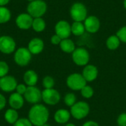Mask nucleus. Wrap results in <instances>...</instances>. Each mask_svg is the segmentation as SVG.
I'll list each match as a JSON object with an SVG mask.
<instances>
[{"instance_id": "1", "label": "nucleus", "mask_w": 126, "mask_h": 126, "mask_svg": "<svg viewBox=\"0 0 126 126\" xmlns=\"http://www.w3.org/2000/svg\"><path fill=\"white\" fill-rule=\"evenodd\" d=\"M49 118V111L43 104L33 105L28 112V119L33 126H41L47 123Z\"/></svg>"}, {"instance_id": "2", "label": "nucleus", "mask_w": 126, "mask_h": 126, "mask_svg": "<svg viewBox=\"0 0 126 126\" xmlns=\"http://www.w3.org/2000/svg\"><path fill=\"white\" fill-rule=\"evenodd\" d=\"M71 116L75 120H83L86 118L90 112V106L85 101H77L70 108Z\"/></svg>"}, {"instance_id": "3", "label": "nucleus", "mask_w": 126, "mask_h": 126, "mask_svg": "<svg viewBox=\"0 0 126 126\" xmlns=\"http://www.w3.org/2000/svg\"><path fill=\"white\" fill-rule=\"evenodd\" d=\"M47 10V5L43 0H34L29 3L27 7V13L33 18L43 16Z\"/></svg>"}, {"instance_id": "4", "label": "nucleus", "mask_w": 126, "mask_h": 126, "mask_svg": "<svg viewBox=\"0 0 126 126\" xmlns=\"http://www.w3.org/2000/svg\"><path fill=\"white\" fill-rule=\"evenodd\" d=\"M86 80L82 74L75 72L69 75L66 78V86L72 91H80L86 85Z\"/></svg>"}, {"instance_id": "5", "label": "nucleus", "mask_w": 126, "mask_h": 126, "mask_svg": "<svg viewBox=\"0 0 126 126\" xmlns=\"http://www.w3.org/2000/svg\"><path fill=\"white\" fill-rule=\"evenodd\" d=\"M32 59V54L26 47H19L14 52V62L19 66H27Z\"/></svg>"}, {"instance_id": "6", "label": "nucleus", "mask_w": 126, "mask_h": 126, "mask_svg": "<svg viewBox=\"0 0 126 126\" xmlns=\"http://www.w3.org/2000/svg\"><path fill=\"white\" fill-rule=\"evenodd\" d=\"M72 58L73 62L80 66H86L90 60V55L89 51L83 47H78L72 53Z\"/></svg>"}, {"instance_id": "7", "label": "nucleus", "mask_w": 126, "mask_h": 126, "mask_svg": "<svg viewBox=\"0 0 126 126\" xmlns=\"http://www.w3.org/2000/svg\"><path fill=\"white\" fill-rule=\"evenodd\" d=\"M70 16L74 21L83 22L87 18V9L83 3L76 2L70 8Z\"/></svg>"}, {"instance_id": "8", "label": "nucleus", "mask_w": 126, "mask_h": 126, "mask_svg": "<svg viewBox=\"0 0 126 126\" xmlns=\"http://www.w3.org/2000/svg\"><path fill=\"white\" fill-rule=\"evenodd\" d=\"M61 94L59 92L52 89H44L42 91V101L48 106H55L61 100Z\"/></svg>"}, {"instance_id": "9", "label": "nucleus", "mask_w": 126, "mask_h": 126, "mask_svg": "<svg viewBox=\"0 0 126 126\" xmlns=\"http://www.w3.org/2000/svg\"><path fill=\"white\" fill-rule=\"evenodd\" d=\"M24 100L32 105L40 103L42 100V91H41L38 87L35 86H27V91L24 94Z\"/></svg>"}, {"instance_id": "10", "label": "nucleus", "mask_w": 126, "mask_h": 126, "mask_svg": "<svg viewBox=\"0 0 126 126\" xmlns=\"http://www.w3.org/2000/svg\"><path fill=\"white\" fill-rule=\"evenodd\" d=\"M15 40L9 35H2L0 37V52L5 55H10L16 49Z\"/></svg>"}, {"instance_id": "11", "label": "nucleus", "mask_w": 126, "mask_h": 126, "mask_svg": "<svg viewBox=\"0 0 126 126\" xmlns=\"http://www.w3.org/2000/svg\"><path fill=\"white\" fill-rule=\"evenodd\" d=\"M18 85L17 80L12 75H6L0 78V89L6 93L13 92Z\"/></svg>"}, {"instance_id": "12", "label": "nucleus", "mask_w": 126, "mask_h": 126, "mask_svg": "<svg viewBox=\"0 0 126 126\" xmlns=\"http://www.w3.org/2000/svg\"><path fill=\"white\" fill-rule=\"evenodd\" d=\"M55 34L58 35L62 40L69 38V37L72 33L71 25L66 21L64 20L59 21L55 24Z\"/></svg>"}, {"instance_id": "13", "label": "nucleus", "mask_w": 126, "mask_h": 126, "mask_svg": "<svg viewBox=\"0 0 126 126\" xmlns=\"http://www.w3.org/2000/svg\"><path fill=\"white\" fill-rule=\"evenodd\" d=\"M81 74L86 82H93L97 78L99 72L96 66L92 64H87L83 69Z\"/></svg>"}, {"instance_id": "14", "label": "nucleus", "mask_w": 126, "mask_h": 126, "mask_svg": "<svg viewBox=\"0 0 126 126\" xmlns=\"http://www.w3.org/2000/svg\"><path fill=\"white\" fill-rule=\"evenodd\" d=\"M33 18L28 13H21L16 19L17 27L21 30H28L32 27Z\"/></svg>"}, {"instance_id": "15", "label": "nucleus", "mask_w": 126, "mask_h": 126, "mask_svg": "<svg viewBox=\"0 0 126 126\" xmlns=\"http://www.w3.org/2000/svg\"><path fill=\"white\" fill-rule=\"evenodd\" d=\"M85 29L87 32L90 33L97 32L100 27V22L97 17L95 16H89L84 21Z\"/></svg>"}, {"instance_id": "16", "label": "nucleus", "mask_w": 126, "mask_h": 126, "mask_svg": "<svg viewBox=\"0 0 126 126\" xmlns=\"http://www.w3.org/2000/svg\"><path fill=\"white\" fill-rule=\"evenodd\" d=\"M24 101L25 100H24V96L15 92H12V94L10 95L7 103L11 109H16L18 111L24 106Z\"/></svg>"}, {"instance_id": "17", "label": "nucleus", "mask_w": 126, "mask_h": 126, "mask_svg": "<svg viewBox=\"0 0 126 126\" xmlns=\"http://www.w3.org/2000/svg\"><path fill=\"white\" fill-rule=\"evenodd\" d=\"M44 48V43L42 39L39 38H34L31 39L28 44L27 49L32 55L40 54Z\"/></svg>"}, {"instance_id": "18", "label": "nucleus", "mask_w": 126, "mask_h": 126, "mask_svg": "<svg viewBox=\"0 0 126 126\" xmlns=\"http://www.w3.org/2000/svg\"><path fill=\"white\" fill-rule=\"evenodd\" d=\"M70 111L64 109H58L54 114V120L58 124H66L70 120Z\"/></svg>"}, {"instance_id": "19", "label": "nucleus", "mask_w": 126, "mask_h": 126, "mask_svg": "<svg viewBox=\"0 0 126 126\" xmlns=\"http://www.w3.org/2000/svg\"><path fill=\"white\" fill-rule=\"evenodd\" d=\"M24 83L27 86H35L38 81V75L32 69L27 70L23 75Z\"/></svg>"}, {"instance_id": "20", "label": "nucleus", "mask_w": 126, "mask_h": 126, "mask_svg": "<svg viewBox=\"0 0 126 126\" xmlns=\"http://www.w3.org/2000/svg\"><path fill=\"white\" fill-rule=\"evenodd\" d=\"M4 120L10 125H13L18 119V112L17 110L13 109H8L6 110L4 115Z\"/></svg>"}, {"instance_id": "21", "label": "nucleus", "mask_w": 126, "mask_h": 126, "mask_svg": "<svg viewBox=\"0 0 126 126\" xmlns=\"http://www.w3.org/2000/svg\"><path fill=\"white\" fill-rule=\"evenodd\" d=\"M59 46L61 49L66 53H72L76 49L75 43L69 38L63 39L60 43Z\"/></svg>"}, {"instance_id": "22", "label": "nucleus", "mask_w": 126, "mask_h": 126, "mask_svg": "<svg viewBox=\"0 0 126 126\" xmlns=\"http://www.w3.org/2000/svg\"><path fill=\"white\" fill-rule=\"evenodd\" d=\"M120 40L116 35L109 36L106 42V47L110 50H116L120 45Z\"/></svg>"}, {"instance_id": "23", "label": "nucleus", "mask_w": 126, "mask_h": 126, "mask_svg": "<svg viewBox=\"0 0 126 126\" xmlns=\"http://www.w3.org/2000/svg\"><path fill=\"white\" fill-rule=\"evenodd\" d=\"M72 33L75 36H80L83 35L85 32V26L83 22L80 21H74L71 25Z\"/></svg>"}, {"instance_id": "24", "label": "nucleus", "mask_w": 126, "mask_h": 126, "mask_svg": "<svg viewBox=\"0 0 126 126\" xmlns=\"http://www.w3.org/2000/svg\"><path fill=\"white\" fill-rule=\"evenodd\" d=\"M32 28L33 29L34 31L37 32H41L44 31L46 28V22L45 21L41 18H33L32 24Z\"/></svg>"}, {"instance_id": "25", "label": "nucleus", "mask_w": 126, "mask_h": 126, "mask_svg": "<svg viewBox=\"0 0 126 126\" xmlns=\"http://www.w3.org/2000/svg\"><path fill=\"white\" fill-rule=\"evenodd\" d=\"M11 13L5 6L0 7V24H5L10 21Z\"/></svg>"}, {"instance_id": "26", "label": "nucleus", "mask_w": 126, "mask_h": 126, "mask_svg": "<svg viewBox=\"0 0 126 126\" xmlns=\"http://www.w3.org/2000/svg\"><path fill=\"white\" fill-rule=\"evenodd\" d=\"M63 101H64V103L66 106H69V107H72L74 104L76 103L77 102V97H76V95L72 93V92H69V93H67L65 94L64 96V98H63Z\"/></svg>"}, {"instance_id": "27", "label": "nucleus", "mask_w": 126, "mask_h": 126, "mask_svg": "<svg viewBox=\"0 0 126 126\" xmlns=\"http://www.w3.org/2000/svg\"><path fill=\"white\" fill-rule=\"evenodd\" d=\"M94 89L89 86V85H86L81 90H80V94L82 95V97L85 99H90L93 97L94 95Z\"/></svg>"}, {"instance_id": "28", "label": "nucleus", "mask_w": 126, "mask_h": 126, "mask_svg": "<svg viewBox=\"0 0 126 126\" xmlns=\"http://www.w3.org/2000/svg\"><path fill=\"white\" fill-rule=\"evenodd\" d=\"M55 84V80L52 76H45L42 80V85L44 89H52Z\"/></svg>"}, {"instance_id": "29", "label": "nucleus", "mask_w": 126, "mask_h": 126, "mask_svg": "<svg viewBox=\"0 0 126 126\" xmlns=\"http://www.w3.org/2000/svg\"><path fill=\"white\" fill-rule=\"evenodd\" d=\"M10 71L7 63L4 61H0V78L8 75Z\"/></svg>"}, {"instance_id": "30", "label": "nucleus", "mask_w": 126, "mask_h": 126, "mask_svg": "<svg viewBox=\"0 0 126 126\" xmlns=\"http://www.w3.org/2000/svg\"><path fill=\"white\" fill-rule=\"evenodd\" d=\"M13 126H33L28 118H19L13 125Z\"/></svg>"}, {"instance_id": "31", "label": "nucleus", "mask_w": 126, "mask_h": 126, "mask_svg": "<svg viewBox=\"0 0 126 126\" xmlns=\"http://www.w3.org/2000/svg\"><path fill=\"white\" fill-rule=\"evenodd\" d=\"M116 35L119 38L121 42L126 44V26L121 27L117 32Z\"/></svg>"}, {"instance_id": "32", "label": "nucleus", "mask_w": 126, "mask_h": 126, "mask_svg": "<svg viewBox=\"0 0 126 126\" xmlns=\"http://www.w3.org/2000/svg\"><path fill=\"white\" fill-rule=\"evenodd\" d=\"M27 86L25 83H18L15 91L18 94L24 96V94H25V92L27 91Z\"/></svg>"}, {"instance_id": "33", "label": "nucleus", "mask_w": 126, "mask_h": 126, "mask_svg": "<svg viewBox=\"0 0 126 126\" xmlns=\"http://www.w3.org/2000/svg\"><path fill=\"white\" fill-rule=\"evenodd\" d=\"M118 126H126V112L121 113L117 120Z\"/></svg>"}, {"instance_id": "34", "label": "nucleus", "mask_w": 126, "mask_h": 126, "mask_svg": "<svg viewBox=\"0 0 126 126\" xmlns=\"http://www.w3.org/2000/svg\"><path fill=\"white\" fill-rule=\"evenodd\" d=\"M51 43L52 44H54V45H59L60 44V43L61 42V41H62V39L58 35H52V37H51Z\"/></svg>"}, {"instance_id": "35", "label": "nucleus", "mask_w": 126, "mask_h": 126, "mask_svg": "<svg viewBox=\"0 0 126 126\" xmlns=\"http://www.w3.org/2000/svg\"><path fill=\"white\" fill-rule=\"evenodd\" d=\"M7 102L6 97L2 94L0 93V111L3 110L5 108V106L7 105Z\"/></svg>"}, {"instance_id": "36", "label": "nucleus", "mask_w": 126, "mask_h": 126, "mask_svg": "<svg viewBox=\"0 0 126 126\" xmlns=\"http://www.w3.org/2000/svg\"><path fill=\"white\" fill-rule=\"evenodd\" d=\"M82 126H100L99 124L94 120H89L85 122Z\"/></svg>"}, {"instance_id": "37", "label": "nucleus", "mask_w": 126, "mask_h": 126, "mask_svg": "<svg viewBox=\"0 0 126 126\" xmlns=\"http://www.w3.org/2000/svg\"><path fill=\"white\" fill-rule=\"evenodd\" d=\"M10 0H0V7H3L5 6L6 4H7L9 3Z\"/></svg>"}, {"instance_id": "38", "label": "nucleus", "mask_w": 126, "mask_h": 126, "mask_svg": "<svg viewBox=\"0 0 126 126\" xmlns=\"http://www.w3.org/2000/svg\"><path fill=\"white\" fill-rule=\"evenodd\" d=\"M65 126H75L74 123H67Z\"/></svg>"}, {"instance_id": "39", "label": "nucleus", "mask_w": 126, "mask_h": 126, "mask_svg": "<svg viewBox=\"0 0 126 126\" xmlns=\"http://www.w3.org/2000/svg\"><path fill=\"white\" fill-rule=\"evenodd\" d=\"M123 6H124L125 9L126 10V0H124V1H123Z\"/></svg>"}, {"instance_id": "40", "label": "nucleus", "mask_w": 126, "mask_h": 126, "mask_svg": "<svg viewBox=\"0 0 126 126\" xmlns=\"http://www.w3.org/2000/svg\"><path fill=\"white\" fill-rule=\"evenodd\" d=\"M51 126V125H49V124H48V123H45V124H44L43 126Z\"/></svg>"}, {"instance_id": "41", "label": "nucleus", "mask_w": 126, "mask_h": 126, "mask_svg": "<svg viewBox=\"0 0 126 126\" xmlns=\"http://www.w3.org/2000/svg\"><path fill=\"white\" fill-rule=\"evenodd\" d=\"M27 1H34V0H27Z\"/></svg>"}]
</instances>
